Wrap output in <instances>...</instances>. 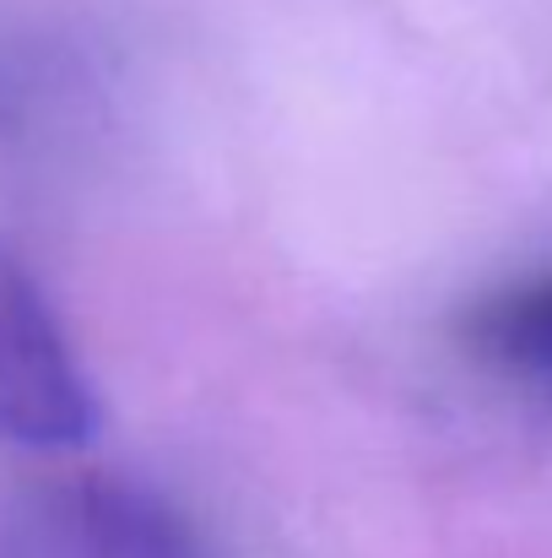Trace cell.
<instances>
[{
  "label": "cell",
  "mask_w": 552,
  "mask_h": 558,
  "mask_svg": "<svg viewBox=\"0 0 552 558\" xmlns=\"http://www.w3.org/2000/svg\"><path fill=\"white\" fill-rule=\"evenodd\" d=\"M98 396L44 282L0 244V445L82 450L98 434Z\"/></svg>",
  "instance_id": "6da1fadb"
},
{
  "label": "cell",
  "mask_w": 552,
  "mask_h": 558,
  "mask_svg": "<svg viewBox=\"0 0 552 558\" xmlns=\"http://www.w3.org/2000/svg\"><path fill=\"white\" fill-rule=\"evenodd\" d=\"M0 558H206L180 510L131 477H54L0 510Z\"/></svg>",
  "instance_id": "7a4b0ae2"
},
{
  "label": "cell",
  "mask_w": 552,
  "mask_h": 558,
  "mask_svg": "<svg viewBox=\"0 0 552 558\" xmlns=\"http://www.w3.org/2000/svg\"><path fill=\"white\" fill-rule=\"evenodd\" d=\"M455 337L471 353V364L552 407V266L477 299L461 315Z\"/></svg>",
  "instance_id": "3957f363"
}]
</instances>
